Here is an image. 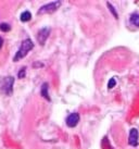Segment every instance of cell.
Instances as JSON below:
<instances>
[{
	"instance_id": "obj_12",
	"label": "cell",
	"mask_w": 139,
	"mask_h": 149,
	"mask_svg": "<svg viewBox=\"0 0 139 149\" xmlns=\"http://www.w3.org/2000/svg\"><path fill=\"white\" fill-rule=\"evenodd\" d=\"M25 75H26V68H22V69L19 71V73H17V77H19V79H23Z\"/></svg>"
},
{
	"instance_id": "obj_6",
	"label": "cell",
	"mask_w": 139,
	"mask_h": 149,
	"mask_svg": "<svg viewBox=\"0 0 139 149\" xmlns=\"http://www.w3.org/2000/svg\"><path fill=\"white\" fill-rule=\"evenodd\" d=\"M79 119H81L79 114H78V113H76V112H74V113H71V114L66 118L65 123H66V125H67L69 127H75V126L78 124Z\"/></svg>"
},
{
	"instance_id": "obj_13",
	"label": "cell",
	"mask_w": 139,
	"mask_h": 149,
	"mask_svg": "<svg viewBox=\"0 0 139 149\" xmlns=\"http://www.w3.org/2000/svg\"><path fill=\"white\" fill-rule=\"evenodd\" d=\"M115 85H116V81H115V79H111L110 81H109V83H108V88H109V89H112Z\"/></svg>"
},
{
	"instance_id": "obj_2",
	"label": "cell",
	"mask_w": 139,
	"mask_h": 149,
	"mask_svg": "<svg viewBox=\"0 0 139 149\" xmlns=\"http://www.w3.org/2000/svg\"><path fill=\"white\" fill-rule=\"evenodd\" d=\"M13 84H14V79L12 76H7L1 81V86L0 91L3 93L4 95L11 96L13 93Z\"/></svg>"
},
{
	"instance_id": "obj_3",
	"label": "cell",
	"mask_w": 139,
	"mask_h": 149,
	"mask_svg": "<svg viewBox=\"0 0 139 149\" xmlns=\"http://www.w3.org/2000/svg\"><path fill=\"white\" fill-rule=\"evenodd\" d=\"M61 1H53V2H50L48 4H45V6H42V7L39 8L37 14L40 15V14H45V13H52L54 11H57L58 9L61 7Z\"/></svg>"
},
{
	"instance_id": "obj_14",
	"label": "cell",
	"mask_w": 139,
	"mask_h": 149,
	"mask_svg": "<svg viewBox=\"0 0 139 149\" xmlns=\"http://www.w3.org/2000/svg\"><path fill=\"white\" fill-rule=\"evenodd\" d=\"M33 66L34 68H44V64L42 63H39V62H36V63H33Z\"/></svg>"
},
{
	"instance_id": "obj_7",
	"label": "cell",
	"mask_w": 139,
	"mask_h": 149,
	"mask_svg": "<svg viewBox=\"0 0 139 149\" xmlns=\"http://www.w3.org/2000/svg\"><path fill=\"white\" fill-rule=\"evenodd\" d=\"M128 25H131L135 29H139V13L134 12L128 17Z\"/></svg>"
},
{
	"instance_id": "obj_11",
	"label": "cell",
	"mask_w": 139,
	"mask_h": 149,
	"mask_svg": "<svg viewBox=\"0 0 139 149\" xmlns=\"http://www.w3.org/2000/svg\"><path fill=\"white\" fill-rule=\"evenodd\" d=\"M0 29L2 32H9L11 29V26L8 23H0Z\"/></svg>"
},
{
	"instance_id": "obj_9",
	"label": "cell",
	"mask_w": 139,
	"mask_h": 149,
	"mask_svg": "<svg viewBox=\"0 0 139 149\" xmlns=\"http://www.w3.org/2000/svg\"><path fill=\"white\" fill-rule=\"evenodd\" d=\"M31 19H32V13L29 12V11H24L20 15L21 22H28L31 21Z\"/></svg>"
},
{
	"instance_id": "obj_8",
	"label": "cell",
	"mask_w": 139,
	"mask_h": 149,
	"mask_svg": "<svg viewBox=\"0 0 139 149\" xmlns=\"http://www.w3.org/2000/svg\"><path fill=\"white\" fill-rule=\"evenodd\" d=\"M48 88H49V86H48V83H44V84H42V86H41L40 94H41V96L45 98V99H47L48 101H50V97H49V94H48Z\"/></svg>"
},
{
	"instance_id": "obj_1",
	"label": "cell",
	"mask_w": 139,
	"mask_h": 149,
	"mask_svg": "<svg viewBox=\"0 0 139 149\" xmlns=\"http://www.w3.org/2000/svg\"><path fill=\"white\" fill-rule=\"evenodd\" d=\"M34 48V42L33 40L31 39V38H26L24 39L22 44H21L20 48L19 50L17 51V54H14V57H13V61L14 62H17V61H20L21 59H23L26 56V54H28L31 50Z\"/></svg>"
},
{
	"instance_id": "obj_15",
	"label": "cell",
	"mask_w": 139,
	"mask_h": 149,
	"mask_svg": "<svg viewBox=\"0 0 139 149\" xmlns=\"http://www.w3.org/2000/svg\"><path fill=\"white\" fill-rule=\"evenodd\" d=\"M2 45H3V39L0 37V49H1V47H2Z\"/></svg>"
},
{
	"instance_id": "obj_5",
	"label": "cell",
	"mask_w": 139,
	"mask_h": 149,
	"mask_svg": "<svg viewBox=\"0 0 139 149\" xmlns=\"http://www.w3.org/2000/svg\"><path fill=\"white\" fill-rule=\"evenodd\" d=\"M128 144L131 147H137L139 144V132L137 128H131L129 136H128Z\"/></svg>"
},
{
	"instance_id": "obj_4",
	"label": "cell",
	"mask_w": 139,
	"mask_h": 149,
	"mask_svg": "<svg viewBox=\"0 0 139 149\" xmlns=\"http://www.w3.org/2000/svg\"><path fill=\"white\" fill-rule=\"evenodd\" d=\"M50 32H51L50 27H42V29H40L38 31V33H37V40H38V42L41 46L45 45L47 38L49 37Z\"/></svg>"
},
{
	"instance_id": "obj_10",
	"label": "cell",
	"mask_w": 139,
	"mask_h": 149,
	"mask_svg": "<svg viewBox=\"0 0 139 149\" xmlns=\"http://www.w3.org/2000/svg\"><path fill=\"white\" fill-rule=\"evenodd\" d=\"M106 6H108V8H109V10L111 11V13L113 14V17H115V19H119V14H117V12L115 11L114 7L112 6V4L110 3V2H106Z\"/></svg>"
}]
</instances>
